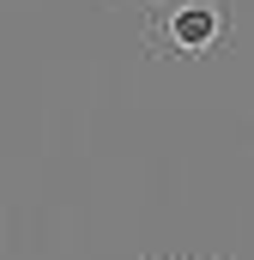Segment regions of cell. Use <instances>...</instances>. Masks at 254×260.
<instances>
[{
    "mask_svg": "<svg viewBox=\"0 0 254 260\" xmlns=\"http://www.w3.org/2000/svg\"><path fill=\"white\" fill-rule=\"evenodd\" d=\"M115 6H139V12H145V6H151V0H115Z\"/></svg>",
    "mask_w": 254,
    "mask_h": 260,
    "instance_id": "2",
    "label": "cell"
},
{
    "mask_svg": "<svg viewBox=\"0 0 254 260\" xmlns=\"http://www.w3.org/2000/svg\"><path fill=\"white\" fill-rule=\"evenodd\" d=\"M236 43L230 0H151L145 6V49L151 61H212Z\"/></svg>",
    "mask_w": 254,
    "mask_h": 260,
    "instance_id": "1",
    "label": "cell"
},
{
    "mask_svg": "<svg viewBox=\"0 0 254 260\" xmlns=\"http://www.w3.org/2000/svg\"><path fill=\"white\" fill-rule=\"evenodd\" d=\"M176 260H194V254H176Z\"/></svg>",
    "mask_w": 254,
    "mask_h": 260,
    "instance_id": "3",
    "label": "cell"
}]
</instances>
